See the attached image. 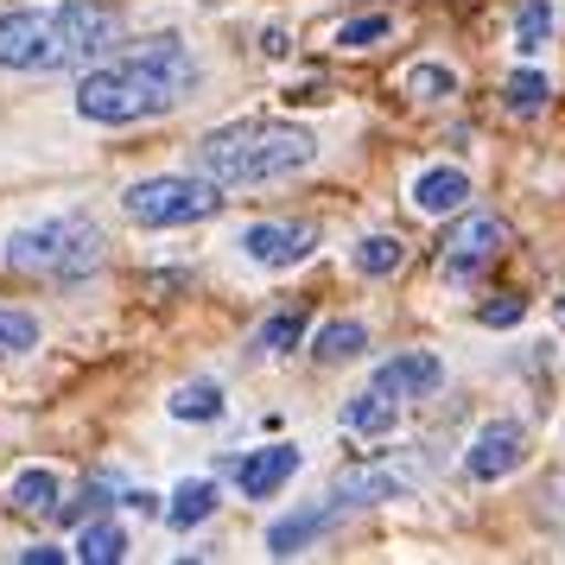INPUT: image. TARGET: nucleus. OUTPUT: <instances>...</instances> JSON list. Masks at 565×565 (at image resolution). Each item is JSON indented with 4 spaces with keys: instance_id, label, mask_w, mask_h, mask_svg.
Wrapping results in <instances>:
<instances>
[{
    "instance_id": "obj_1",
    "label": "nucleus",
    "mask_w": 565,
    "mask_h": 565,
    "mask_svg": "<svg viewBox=\"0 0 565 565\" xmlns=\"http://www.w3.org/2000/svg\"><path fill=\"white\" fill-rule=\"evenodd\" d=\"M204 64L191 57L184 39H147L134 52L89 64V77L77 83V115L96 128H134V121H159L198 96Z\"/></svg>"
},
{
    "instance_id": "obj_2",
    "label": "nucleus",
    "mask_w": 565,
    "mask_h": 565,
    "mask_svg": "<svg viewBox=\"0 0 565 565\" xmlns=\"http://www.w3.org/2000/svg\"><path fill=\"white\" fill-rule=\"evenodd\" d=\"M128 39L121 7L108 0H64L0 13V71H83Z\"/></svg>"
},
{
    "instance_id": "obj_3",
    "label": "nucleus",
    "mask_w": 565,
    "mask_h": 565,
    "mask_svg": "<svg viewBox=\"0 0 565 565\" xmlns=\"http://www.w3.org/2000/svg\"><path fill=\"white\" fill-rule=\"evenodd\" d=\"M311 159H318L311 128H299V121H267V115L230 121V128H216L198 140V172L216 184H230V191L292 179V172H306Z\"/></svg>"
},
{
    "instance_id": "obj_4",
    "label": "nucleus",
    "mask_w": 565,
    "mask_h": 565,
    "mask_svg": "<svg viewBox=\"0 0 565 565\" xmlns=\"http://www.w3.org/2000/svg\"><path fill=\"white\" fill-rule=\"evenodd\" d=\"M108 260V235L89 216H45L7 235V267L32 280H89Z\"/></svg>"
},
{
    "instance_id": "obj_5",
    "label": "nucleus",
    "mask_w": 565,
    "mask_h": 565,
    "mask_svg": "<svg viewBox=\"0 0 565 565\" xmlns=\"http://www.w3.org/2000/svg\"><path fill=\"white\" fill-rule=\"evenodd\" d=\"M140 230H179V223H210L216 210H223V184L216 179H191V172H166V179H140L128 184V198H121Z\"/></svg>"
},
{
    "instance_id": "obj_6",
    "label": "nucleus",
    "mask_w": 565,
    "mask_h": 565,
    "mask_svg": "<svg viewBox=\"0 0 565 565\" xmlns=\"http://www.w3.org/2000/svg\"><path fill=\"white\" fill-rule=\"evenodd\" d=\"M502 248H509V223L502 216H463L438 242V274L451 286H477L502 260Z\"/></svg>"
},
{
    "instance_id": "obj_7",
    "label": "nucleus",
    "mask_w": 565,
    "mask_h": 565,
    "mask_svg": "<svg viewBox=\"0 0 565 565\" xmlns=\"http://www.w3.org/2000/svg\"><path fill=\"white\" fill-rule=\"evenodd\" d=\"M521 463H527V426L521 419H489L483 433L470 438V451H463L470 483H502Z\"/></svg>"
},
{
    "instance_id": "obj_8",
    "label": "nucleus",
    "mask_w": 565,
    "mask_h": 565,
    "mask_svg": "<svg viewBox=\"0 0 565 565\" xmlns=\"http://www.w3.org/2000/svg\"><path fill=\"white\" fill-rule=\"evenodd\" d=\"M299 463H306L299 445H260V451H248V458H235V489H242L248 502L280 495V489L292 483V470H299Z\"/></svg>"
},
{
    "instance_id": "obj_9",
    "label": "nucleus",
    "mask_w": 565,
    "mask_h": 565,
    "mask_svg": "<svg viewBox=\"0 0 565 565\" xmlns=\"http://www.w3.org/2000/svg\"><path fill=\"white\" fill-rule=\"evenodd\" d=\"M311 223H248L242 230V255L260 260V267H292V260L311 255Z\"/></svg>"
},
{
    "instance_id": "obj_10",
    "label": "nucleus",
    "mask_w": 565,
    "mask_h": 565,
    "mask_svg": "<svg viewBox=\"0 0 565 565\" xmlns=\"http://www.w3.org/2000/svg\"><path fill=\"white\" fill-rule=\"evenodd\" d=\"M438 382H445V362L426 356V350L387 356L382 369H375V387H382V394H394V401H426V394H438Z\"/></svg>"
},
{
    "instance_id": "obj_11",
    "label": "nucleus",
    "mask_w": 565,
    "mask_h": 565,
    "mask_svg": "<svg viewBox=\"0 0 565 565\" xmlns=\"http://www.w3.org/2000/svg\"><path fill=\"white\" fill-rule=\"evenodd\" d=\"M407 470H394V463H356V470H343L337 477V509H375V502H394V495H407Z\"/></svg>"
},
{
    "instance_id": "obj_12",
    "label": "nucleus",
    "mask_w": 565,
    "mask_h": 565,
    "mask_svg": "<svg viewBox=\"0 0 565 565\" xmlns=\"http://www.w3.org/2000/svg\"><path fill=\"white\" fill-rule=\"evenodd\" d=\"M394 419H401V401L382 394L375 382L356 387V394L343 401V433L350 438H382V433H394Z\"/></svg>"
},
{
    "instance_id": "obj_13",
    "label": "nucleus",
    "mask_w": 565,
    "mask_h": 565,
    "mask_svg": "<svg viewBox=\"0 0 565 565\" xmlns=\"http://www.w3.org/2000/svg\"><path fill=\"white\" fill-rule=\"evenodd\" d=\"M337 502L331 509H299V514H280V521H274V527H267V553H274V559H292V553H306L311 540L324 534V527H331L337 521Z\"/></svg>"
},
{
    "instance_id": "obj_14",
    "label": "nucleus",
    "mask_w": 565,
    "mask_h": 565,
    "mask_svg": "<svg viewBox=\"0 0 565 565\" xmlns=\"http://www.w3.org/2000/svg\"><path fill=\"white\" fill-rule=\"evenodd\" d=\"M463 204H470V179H463L458 166H433V172L413 179V210L445 216V210H463Z\"/></svg>"
},
{
    "instance_id": "obj_15",
    "label": "nucleus",
    "mask_w": 565,
    "mask_h": 565,
    "mask_svg": "<svg viewBox=\"0 0 565 565\" xmlns=\"http://www.w3.org/2000/svg\"><path fill=\"white\" fill-rule=\"evenodd\" d=\"M7 502H13V514H64V483H57V470H20L13 477V489H7Z\"/></svg>"
},
{
    "instance_id": "obj_16",
    "label": "nucleus",
    "mask_w": 565,
    "mask_h": 565,
    "mask_svg": "<svg viewBox=\"0 0 565 565\" xmlns=\"http://www.w3.org/2000/svg\"><path fill=\"white\" fill-rule=\"evenodd\" d=\"M216 502H223V495H216V483H210V477H191V483L172 489V502H166L159 514H166L179 534H191V527H204L210 514H216Z\"/></svg>"
},
{
    "instance_id": "obj_17",
    "label": "nucleus",
    "mask_w": 565,
    "mask_h": 565,
    "mask_svg": "<svg viewBox=\"0 0 565 565\" xmlns=\"http://www.w3.org/2000/svg\"><path fill=\"white\" fill-rule=\"evenodd\" d=\"M77 559L83 565H121V559H128V534H121L115 521H83Z\"/></svg>"
},
{
    "instance_id": "obj_18",
    "label": "nucleus",
    "mask_w": 565,
    "mask_h": 565,
    "mask_svg": "<svg viewBox=\"0 0 565 565\" xmlns=\"http://www.w3.org/2000/svg\"><path fill=\"white\" fill-rule=\"evenodd\" d=\"M369 350V331H362L356 318H331L324 331H318V343H311V356L318 362H350Z\"/></svg>"
},
{
    "instance_id": "obj_19",
    "label": "nucleus",
    "mask_w": 565,
    "mask_h": 565,
    "mask_svg": "<svg viewBox=\"0 0 565 565\" xmlns=\"http://www.w3.org/2000/svg\"><path fill=\"white\" fill-rule=\"evenodd\" d=\"M401 260H407V242L401 235H362L356 242V274H369V280L401 274Z\"/></svg>"
},
{
    "instance_id": "obj_20",
    "label": "nucleus",
    "mask_w": 565,
    "mask_h": 565,
    "mask_svg": "<svg viewBox=\"0 0 565 565\" xmlns=\"http://www.w3.org/2000/svg\"><path fill=\"white\" fill-rule=\"evenodd\" d=\"M502 103H509L514 115H540V108L553 103V83H546V71H514V77L502 83Z\"/></svg>"
},
{
    "instance_id": "obj_21",
    "label": "nucleus",
    "mask_w": 565,
    "mask_h": 565,
    "mask_svg": "<svg viewBox=\"0 0 565 565\" xmlns=\"http://www.w3.org/2000/svg\"><path fill=\"white\" fill-rule=\"evenodd\" d=\"M172 419H198V426H210V419H223V387L216 382H191L172 394Z\"/></svg>"
},
{
    "instance_id": "obj_22",
    "label": "nucleus",
    "mask_w": 565,
    "mask_h": 565,
    "mask_svg": "<svg viewBox=\"0 0 565 565\" xmlns=\"http://www.w3.org/2000/svg\"><path fill=\"white\" fill-rule=\"evenodd\" d=\"M299 337H306V311H299V306H292V311H274V318L255 331V350H260V356H286Z\"/></svg>"
},
{
    "instance_id": "obj_23",
    "label": "nucleus",
    "mask_w": 565,
    "mask_h": 565,
    "mask_svg": "<svg viewBox=\"0 0 565 565\" xmlns=\"http://www.w3.org/2000/svg\"><path fill=\"white\" fill-rule=\"evenodd\" d=\"M546 32H553V0H521V13H514V45L534 57L546 45Z\"/></svg>"
},
{
    "instance_id": "obj_24",
    "label": "nucleus",
    "mask_w": 565,
    "mask_h": 565,
    "mask_svg": "<svg viewBox=\"0 0 565 565\" xmlns=\"http://www.w3.org/2000/svg\"><path fill=\"white\" fill-rule=\"evenodd\" d=\"M32 343H39V318H32V311L0 306V356H26Z\"/></svg>"
},
{
    "instance_id": "obj_25",
    "label": "nucleus",
    "mask_w": 565,
    "mask_h": 565,
    "mask_svg": "<svg viewBox=\"0 0 565 565\" xmlns=\"http://www.w3.org/2000/svg\"><path fill=\"white\" fill-rule=\"evenodd\" d=\"M451 89H458V77H451L445 64H413L407 71V96L413 103H445Z\"/></svg>"
},
{
    "instance_id": "obj_26",
    "label": "nucleus",
    "mask_w": 565,
    "mask_h": 565,
    "mask_svg": "<svg viewBox=\"0 0 565 565\" xmlns=\"http://www.w3.org/2000/svg\"><path fill=\"white\" fill-rule=\"evenodd\" d=\"M387 32H394V20H387V13H369V20H350V26L337 32V45H350V52H362V45H382Z\"/></svg>"
},
{
    "instance_id": "obj_27",
    "label": "nucleus",
    "mask_w": 565,
    "mask_h": 565,
    "mask_svg": "<svg viewBox=\"0 0 565 565\" xmlns=\"http://www.w3.org/2000/svg\"><path fill=\"white\" fill-rule=\"evenodd\" d=\"M521 318H527V299H489V306H477V324H489V331H509Z\"/></svg>"
},
{
    "instance_id": "obj_28",
    "label": "nucleus",
    "mask_w": 565,
    "mask_h": 565,
    "mask_svg": "<svg viewBox=\"0 0 565 565\" xmlns=\"http://www.w3.org/2000/svg\"><path fill=\"white\" fill-rule=\"evenodd\" d=\"M121 502H128L134 514H159V495H153V489H128Z\"/></svg>"
},
{
    "instance_id": "obj_29",
    "label": "nucleus",
    "mask_w": 565,
    "mask_h": 565,
    "mask_svg": "<svg viewBox=\"0 0 565 565\" xmlns=\"http://www.w3.org/2000/svg\"><path fill=\"white\" fill-rule=\"evenodd\" d=\"M20 559H26V565H57V559H64V553H57V546H26Z\"/></svg>"
},
{
    "instance_id": "obj_30",
    "label": "nucleus",
    "mask_w": 565,
    "mask_h": 565,
    "mask_svg": "<svg viewBox=\"0 0 565 565\" xmlns=\"http://www.w3.org/2000/svg\"><path fill=\"white\" fill-rule=\"evenodd\" d=\"M260 45H267V57H280V52H286V32L267 26V32H260Z\"/></svg>"
}]
</instances>
